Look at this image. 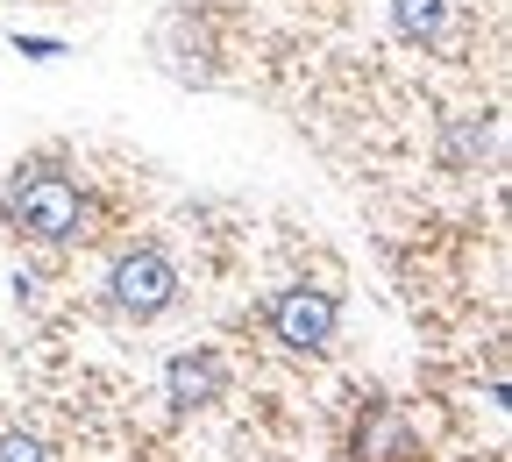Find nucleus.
Segmentation results:
<instances>
[{
  "label": "nucleus",
  "mask_w": 512,
  "mask_h": 462,
  "mask_svg": "<svg viewBox=\"0 0 512 462\" xmlns=\"http://www.w3.org/2000/svg\"><path fill=\"white\" fill-rule=\"evenodd\" d=\"M0 221H8V235L29 242V249H72V242L93 235V192L64 164L36 157V164H22L8 178V192H0Z\"/></svg>",
  "instance_id": "obj_1"
},
{
  "label": "nucleus",
  "mask_w": 512,
  "mask_h": 462,
  "mask_svg": "<svg viewBox=\"0 0 512 462\" xmlns=\"http://www.w3.org/2000/svg\"><path fill=\"white\" fill-rule=\"evenodd\" d=\"M178 299H185V271H178V256H171L164 242H128V249H114L107 278H100V306H107L114 320L150 327V320H164Z\"/></svg>",
  "instance_id": "obj_2"
},
{
  "label": "nucleus",
  "mask_w": 512,
  "mask_h": 462,
  "mask_svg": "<svg viewBox=\"0 0 512 462\" xmlns=\"http://www.w3.org/2000/svg\"><path fill=\"white\" fill-rule=\"evenodd\" d=\"M264 327L285 356H328L342 335V299L328 285H278L264 299Z\"/></svg>",
  "instance_id": "obj_3"
},
{
  "label": "nucleus",
  "mask_w": 512,
  "mask_h": 462,
  "mask_svg": "<svg viewBox=\"0 0 512 462\" xmlns=\"http://www.w3.org/2000/svg\"><path fill=\"white\" fill-rule=\"evenodd\" d=\"M164 399H171V413H207V406H221L228 399V356L221 349H178L171 363H164Z\"/></svg>",
  "instance_id": "obj_4"
},
{
  "label": "nucleus",
  "mask_w": 512,
  "mask_h": 462,
  "mask_svg": "<svg viewBox=\"0 0 512 462\" xmlns=\"http://www.w3.org/2000/svg\"><path fill=\"white\" fill-rule=\"evenodd\" d=\"M349 462H427V441L399 406H370L349 434Z\"/></svg>",
  "instance_id": "obj_5"
},
{
  "label": "nucleus",
  "mask_w": 512,
  "mask_h": 462,
  "mask_svg": "<svg viewBox=\"0 0 512 462\" xmlns=\"http://www.w3.org/2000/svg\"><path fill=\"white\" fill-rule=\"evenodd\" d=\"M491 150H498L491 114H456V121H448V136H441V164L448 171H477Z\"/></svg>",
  "instance_id": "obj_6"
},
{
  "label": "nucleus",
  "mask_w": 512,
  "mask_h": 462,
  "mask_svg": "<svg viewBox=\"0 0 512 462\" xmlns=\"http://www.w3.org/2000/svg\"><path fill=\"white\" fill-rule=\"evenodd\" d=\"M392 29L406 43H434L448 29V0H392Z\"/></svg>",
  "instance_id": "obj_7"
},
{
  "label": "nucleus",
  "mask_w": 512,
  "mask_h": 462,
  "mask_svg": "<svg viewBox=\"0 0 512 462\" xmlns=\"http://www.w3.org/2000/svg\"><path fill=\"white\" fill-rule=\"evenodd\" d=\"M0 462H57V448L29 427H0Z\"/></svg>",
  "instance_id": "obj_8"
},
{
  "label": "nucleus",
  "mask_w": 512,
  "mask_h": 462,
  "mask_svg": "<svg viewBox=\"0 0 512 462\" xmlns=\"http://www.w3.org/2000/svg\"><path fill=\"white\" fill-rule=\"evenodd\" d=\"M15 50H22V57H64L57 36H22V29H15Z\"/></svg>",
  "instance_id": "obj_9"
}]
</instances>
